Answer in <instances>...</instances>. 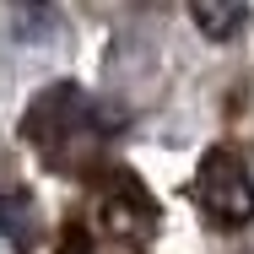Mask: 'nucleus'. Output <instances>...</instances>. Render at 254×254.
Segmentation results:
<instances>
[{"label": "nucleus", "instance_id": "1", "mask_svg": "<svg viewBox=\"0 0 254 254\" xmlns=\"http://www.w3.org/2000/svg\"><path fill=\"white\" fill-rule=\"evenodd\" d=\"M195 195H200V211L222 227H238L254 216V184L244 173V162L233 152H211L200 162V179H195Z\"/></svg>", "mask_w": 254, "mask_h": 254}, {"label": "nucleus", "instance_id": "2", "mask_svg": "<svg viewBox=\"0 0 254 254\" xmlns=\"http://www.w3.org/2000/svg\"><path fill=\"white\" fill-rule=\"evenodd\" d=\"M81 114H87V103H81V92L70 87V81H54L44 98L27 108V119H22V130H27V141L33 146H44V152H54L65 135H76L81 130Z\"/></svg>", "mask_w": 254, "mask_h": 254}, {"label": "nucleus", "instance_id": "4", "mask_svg": "<svg viewBox=\"0 0 254 254\" xmlns=\"http://www.w3.org/2000/svg\"><path fill=\"white\" fill-rule=\"evenodd\" d=\"M27 216H33L27 190H0V233L11 244H27Z\"/></svg>", "mask_w": 254, "mask_h": 254}, {"label": "nucleus", "instance_id": "3", "mask_svg": "<svg viewBox=\"0 0 254 254\" xmlns=\"http://www.w3.org/2000/svg\"><path fill=\"white\" fill-rule=\"evenodd\" d=\"M190 16H195V27H200L211 44H227V38L249 22V11H244V5H233V0H195V5H190Z\"/></svg>", "mask_w": 254, "mask_h": 254}]
</instances>
